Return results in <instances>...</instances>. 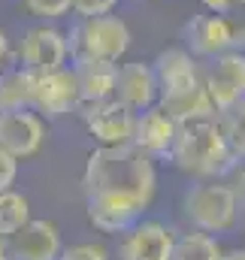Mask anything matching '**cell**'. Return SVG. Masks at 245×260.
Wrapping results in <instances>:
<instances>
[{"instance_id":"6da1fadb","label":"cell","mask_w":245,"mask_h":260,"mask_svg":"<svg viewBox=\"0 0 245 260\" xmlns=\"http://www.w3.org/2000/svg\"><path fill=\"white\" fill-rule=\"evenodd\" d=\"M155 188H158L155 157L139 151L133 142L94 148L82 170L85 194H127L148 206L155 200Z\"/></svg>"},{"instance_id":"7a4b0ae2","label":"cell","mask_w":245,"mask_h":260,"mask_svg":"<svg viewBox=\"0 0 245 260\" xmlns=\"http://www.w3.org/2000/svg\"><path fill=\"white\" fill-rule=\"evenodd\" d=\"M170 160L194 179H218L227 170H233V164H236L215 118L179 124Z\"/></svg>"},{"instance_id":"3957f363","label":"cell","mask_w":245,"mask_h":260,"mask_svg":"<svg viewBox=\"0 0 245 260\" xmlns=\"http://www.w3.org/2000/svg\"><path fill=\"white\" fill-rule=\"evenodd\" d=\"M64 34H67L70 61H112V64H118L133 43L127 21L115 12L76 18V24Z\"/></svg>"},{"instance_id":"277c9868","label":"cell","mask_w":245,"mask_h":260,"mask_svg":"<svg viewBox=\"0 0 245 260\" xmlns=\"http://www.w3.org/2000/svg\"><path fill=\"white\" fill-rule=\"evenodd\" d=\"M185 218L203 230V233H221L236 224L239 203L230 191V185H218L215 179H200L185 191L182 200Z\"/></svg>"},{"instance_id":"5b68a950","label":"cell","mask_w":245,"mask_h":260,"mask_svg":"<svg viewBox=\"0 0 245 260\" xmlns=\"http://www.w3.org/2000/svg\"><path fill=\"white\" fill-rule=\"evenodd\" d=\"M15 61L21 70L40 76V73H52L70 64V49H67V34L55 24H34L30 30L21 34L18 46L12 49Z\"/></svg>"},{"instance_id":"8992f818","label":"cell","mask_w":245,"mask_h":260,"mask_svg":"<svg viewBox=\"0 0 245 260\" xmlns=\"http://www.w3.org/2000/svg\"><path fill=\"white\" fill-rule=\"evenodd\" d=\"M200 79L212 97L215 112L233 106L239 97H245V52L227 49L209 61H200Z\"/></svg>"},{"instance_id":"52a82bcc","label":"cell","mask_w":245,"mask_h":260,"mask_svg":"<svg viewBox=\"0 0 245 260\" xmlns=\"http://www.w3.org/2000/svg\"><path fill=\"white\" fill-rule=\"evenodd\" d=\"M79 115H82L88 133L100 145H130L136 112H130L115 97L97 100V103H79Z\"/></svg>"},{"instance_id":"ba28073f","label":"cell","mask_w":245,"mask_h":260,"mask_svg":"<svg viewBox=\"0 0 245 260\" xmlns=\"http://www.w3.org/2000/svg\"><path fill=\"white\" fill-rule=\"evenodd\" d=\"M79 88H76V76L73 67L67 64L52 73H40L34 76V97H30V109L43 118H61L79 109Z\"/></svg>"},{"instance_id":"9c48e42d","label":"cell","mask_w":245,"mask_h":260,"mask_svg":"<svg viewBox=\"0 0 245 260\" xmlns=\"http://www.w3.org/2000/svg\"><path fill=\"white\" fill-rule=\"evenodd\" d=\"M46 142V118L27 109H6L0 112V148L15 160L34 157Z\"/></svg>"},{"instance_id":"30bf717a","label":"cell","mask_w":245,"mask_h":260,"mask_svg":"<svg viewBox=\"0 0 245 260\" xmlns=\"http://www.w3.org/2000/svg\"><path fill=\"white\" fill-rule=\"evenodd\" d=\"M185 49L197 61H209L227 49H236L233 43V21L230 15H215V12H197L182 30Z\"/></svg>"},{"instance_id":"8fae6325","label":"cell","mask_w":245,"mask_h":260,"mask_svg":"<svg viewBox=\"0 0 245 260\" xmlns=\"http://www.w3.org/2000/svg\"><path fill=\"white\" fill-rule=\"evenodd\" d=\"M85 206H88V221L103 233H124L148 209L142 200L127 194H85Z\"/></svg>"},{"instance_id":"7c38bea8","label":"cell","mask_w":245,"mask_h":260,"mask_svg":"<svg viewBox=\"0 0 245 260\" xmlns=\"http://www.w3.org/2000/svg\"><path fill=\"white\" fill-rule=\"evenodd\" d=\"M9 260H58L61 254V230L52 221L27 218L9 239H6Z\"/></svg>"},{"instance_id":"4fadbf2b","label":"cell","mask_w":245,"mask_h":260,"mask_svg":"<svg viewBox=\"0 0 245 260\" xmlns=\"http://www.w3.org/2000/svg\"><path fill=\"white\" fill-rule=\"evenodd\" d=\"M176 133H179V121L173 115H167L158 103L136 112V121H133V145L139 151H145L148 157H167L170 160V151H173V142H176Z\"/></svg>"},{"instance_id":"5bb4252c","label":"cell","mask_w":245,"mask_h":260,"mask_svg":"<svg viewBox=\"0 0 245 260\" xmlns=\"http://www.w3.org/2000/svg\"><path fill=\"white\" fill-rule=\"evenodd\" d=\"M112 97L124 103L130 112H142L158 103V79L148 61H124L115 70Z\"/></svg>"},{"instance_id":"9a60e30c","label":"cell","mask_w":245,"mask_h":260,"mask_svg":"<svg viewBox=\"0 0 245 260\" xmlns=\"http://www.w3.org/2000/svg\"><path fill=\"white\" fill-rule=\"evenodd\" d=\"M173 230L161 221H136L127 227V236L121 239V260H170L173 254Z\"/></svg>"},{"instance_id":"2e32d148","label":"cell","mask_w":245,"mask_h":260,"mask_svg":"<svg viewBox=\"0 0 245 260\" xmlns=\"http://www.w3.org/2000/svg\"><path fill=\"white\" fill-rule=\"evenodd\" d=\"M155 79H158V97H167V94H176L182 88H191L200 82V61L188 52V49H164L155 61Z\"/></svg>"},{"instance_id":"e0dca14e","label":"cell","mask_w":245,"mask_h":260,"mask_svg":"<svg viewBox=\"0 0 245 260\" xmlns=\"http://www.w3.org/2000/svg\"><path fill=\"white\" fill-rule=\"evenodd\" d=\"M70 67H73L82 103H97V100L112 97L118 64H112V61H70Z\"/></svg>"},{"instance_id":"ac0fdd59","label":"cell","mask_w":245,"mask_h":260,"mask_svg":"<svg viewBox=\"0 0 245 260\" xmlns=\"http://www.w3.org/2000/svg\"><path fill=\"white\" fill-rule=\"evenodd\" d=\"M158 106L173 115L179 124L185 121H203V118H215V106H212V97L209 91L203 88V79L191 88H182L176 94H167V97H158Z\"/></svg>"},{"instance_id":"d6986e66","label":"cell","mask_w":245,"mask_h":260,"mask_svg":"<svg viewBox=\"0 0 245 260\" xmlns=\"http://www.w3.org/2000/svg\"><path fill=\"white\" fill-rule=\"evenodd\" d=\"M34 97V73L15 67L0 73V112L6 109H27Z\"/></svg>"},{"instance_id":"ffe728a7","label":"cell","mask_w":245,"mask_h":260,"mask_svg":"<svg viewBox=\"0 0 245 260\" xmlns=\"http://www.w3.org/2000/svg\"><path fill=\"white\" fill-rule=\"evenodd\" d=\"M215 121L224 133V142L233 151V157L245 160V97H239L233 106L215 112Z\"/></svg>"},{"instance_id":"44dd1931","label":"cell","mask_w":245,"mask_h":260,"mask_svg":"<svg viewBox=\"0 0 245 260\" xmlns=\"http://www.w3.org/2000/svg\"><path fill=\"white\" fill-rule=\"evenodd\" d=\"M170 260H221V248L209 233L197 230V233H185L173 242Z\"/></svg>"},{"instance_id":"7402d4cb","label":"cell","mask_w":245,"mask_h":260,"mask_svg":"<svg viewBox=\"0 0 245 260\" xmlns=\"http://www.w3.org/2000/svg\"><path fill=\"white\" fill-rule=\"evenodd\" d=\"M27 218H30V203L24 197L15 194L12 188L0 191V239H9Z\"/></svg>"},{"instance_id":"603a6c76","label":"cell","mask_w":245,"mask_h":260,"mask_svg":"<svg viewBox=\"0 0 245 260\" xmlns=\"http://www.w3.org/2000/svg\"><path fill=\"white\" fill-rule=\"evenodd\" d=\"M21 6L43 21H58L64 15H70V0H21Z\"/></svg>"},{"instance_id":"cb8c5ba5","label":"cell","mask_w":245,"mask_h":260,"mask_svg":"<svg viewBox=\"0 0 245 260\" xmlns=\"http://www.w3.org/2000/svg\"><path fill=\"white\" fill-rule=\"evenodd\" d=\"M121 0H70V12L76 18H91V15H109L118 9Z\"/></svg>"},{"instance_id":"d4e9b609","label":"cell","mask_w":245,"mask_h":260,"mask_svg":"<svg viewBox=\"0 0 245 260\" xmlns=\"http://www.w3.org/2000/svg\"><path fill=\"white\" fill-rule=\"evenodd\" d=\"M58 260H109V257H106V251L100 245H73L67 251L61 248Z\"/></svg>"},{"instance_id":"484cf974","label":"cell","mask_w":245,"mask_h":260,"mask_svg":"<svg viewBox=\"0 0 245 260\" xmlns=\"http://www.w3.org/2000/svg\"><path fill=\"white\" fill-rule=\"evenodd\" d=\"M15 176H18V160L0 148V191H9Z\"/></svg>"},{"instance_id":"4316f807","label":"cell","mask_w":245,"mask_h":260,"mask_svg":"<svg viewBox=\"0 0 245 260\" xmlns=\"http://www.w3.org/2000/svg\"><path fill=\"white\" fill-rule=\"evenodd\" d=\"M230 21H233V43H236V49L245 52V6H236L230 12Z\"/></svg>"},{"instance_id":"83f0119b","label":"cell","mask_w":245,"mask_h":260,"mask_svg":"<svg viewBox=\"0 0 245 260\" xmlns=\"http://www.w3.org/2000/svg\"><path fill=\"white\" fill-rule=\"evenodd\" d=\"M203 12H215V15H230L233 0H200Z\"/></svg>"},{"instance_id":"f1b7e54d","label":"cell","mask_w":245,"mask_h":260,"mask_svg":"<svg viewBox=\"0 0 245 260\" xmlns=\"http://www.w3.org/2000/svg\"><path fill=\"white\" fill-rule=\"evenodd\" d=\"M230 191H233V197H236V203L245 209V167H239V173H236V179H233Z\"/></svg>"},{"instance_id":"f546056e","label":"cell","mask_w":245,"mask_h":260,"mask_svg":"<svg viewBox=\"0 0 245 260\" xmlns=\"http://www.w3.org/2000/svg\"><path fill=\"white\" fill-rule=\"evenodd\" d=\"M12 58V43H9V37H6V30L0 27V67L6 64Z\"/></svg>"},{"instance_id":"4dcf8cb0","label":"cell","mask_w":245,"mask_h":260,"mask_svg":"<svg viewBox=\"0 0 245 260\" xmlns=\"http://www.w3.org/2000/svg\"><path fill=\"white\" fill-rule=\"evenodd\" d=\"M221 260H245V251H230V254H221Z\"/></svg>"},{"instance_id":"1f68e13d","label":"cell","mask_w":245,"mask_h":260,"mask_svg":"<svg viewBox=\"0 0 245 260\" xmlns=\"http://www.w3.org/2000/svg\"><path fill=\"white\" fill-rule=\"evenodd\" d=\"M0 260H9V251H6V239H0Z\"/></svg>"}]
</instances>
